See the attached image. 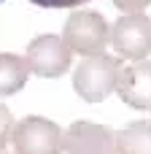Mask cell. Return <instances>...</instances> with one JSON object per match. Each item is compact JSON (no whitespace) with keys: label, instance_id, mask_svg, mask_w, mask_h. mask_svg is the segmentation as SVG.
I'll list each match as a JSON object with an SVG mask.
<instances>
[{"label":"cell","instance_id":"cell-1","mask_svg":"<svg viewBox=\"0 0 151 154\" xmlns=\"http://www.w3.org/2000/svg\"><path fill=\"white\" fill-rule=\"evenodd\" d=\"M122 57L113 54H92L84 57L73 73V89L86 103H103L111 92H116V81L122 73Z\"/></svg>","mask_w":151,"mask_h":154},{"label":"cell","instance_id":"cell-2","mask_svg":"<svg viewBox=\"0 0 151 154\" xmlns=\"http://www.w3.org/2000/svg\"><path fill=\"white\" fill-rule=\"evenodd\" d=\"M62 41L73 54H103L105 46L111 43V27L103 14L97 11H73L65 19L62 27Z\"/></svg>","mask_w":151,"mask_h":154},{"label":"cell","instance_id":"cell-3","mask_svg":"<svg viewBox=\"0 0 151 154\" xmlns=\"http://www.w3.org/2000/svg\"><path fill=\"white\" fill-rule=\"evenodd\" d=\"M14 154H62V130L43 116H24L11 133Z\"/></svg>","mask_w":151,"mask_h":154},{"label":"cell","instance_id":"cell-4","mask_svg":"<svg viewBox=\"0 0 151 154\" xmlns=\"http://www.w3.org/2000/svg\"><path fill=\"white\" fill-rule=\"evenodd\" d=\"M111 46L122 60H146L151 54V19L138 14H124L111 27Z\"/></svg>","mask_w":151,"mask_h":154},{"label":"cell","instance_id":"cell-5","mask_svg":"<svg viewBox=\"0 0 151 154\" xmlns=\"http://www.w3.org/2000/svg\"><path fill=\"white\" fill-rule=\"evenodd\" d=\"M70 49L59 35H38L27 43V65L32 76L41 79H59L70 68Z\"/></svg>","mask_w":151,"mask_h":154},{"label":"cell","instance_id":"cell-6","mask_svg":"<svg viewBox=\"0 0 151 154\" xmlns=\"http://www.w3.org/2000/svg\"><path fill=\"white\" fill-rule=\"evenodd\" d=\"M62 149L65 154H119V143L108 125L78 119L62 130Z\"/></svg>","mask_w":151,"mask_h":154},{"label":"cell","instance_id":"cell-7","mask_svg":"<svg viewBox=\"0 0 151 154\" xmlns=\"http://www.w3.org/2000/svg\"><path fill=\"white\" fill-rule=\"evenodd\" d=\"M116 92L130 108H151V60H135L132 65L122 68Z\"/></svg>","mask_w":151,"mask_h":154},{"label":"cell","instance_id":"cell-8","mask_svg":"<svg viewBox=\"0 0 151 154\" xmlns=\"http://www.w3.org/2000/svg\"><path fill=\"white\" fill-rule=\"evenodd\" d=\"M30 79V65L24 57L19 54H0V97H8L14 92H19Z\"/></svg>","mask_w":151,"mask_h":154},{"label":"cell","instance_id":"cell-9","mask_svg":"<svg viewBox=\"0 0 151 154\" xmlns=\"http://www.w3.org/2000/svg\"><path fill=\"white\" fill-rule=\"evenodd\" d=\"M119 154H151V122H130L116 133Z\"/></svg>","mask_w":151,"mask_h":154},{"label":"cell","instance_id":"cell-10","mask_svg":"<svg viewBox=\"0 0 151 154\" xmlns=\"http://www.w3.org/2000/svg\"><path fill=\"white\" fill-rule=\"evenodd\" d=\"M11 133H14V116H11L8 106L0 103V152L11 143Z\"/></svg>","mask_w":151,"mask_h":154},{"label":"cell","instance_id":"cell-11","mask_svg":"<svg viewBox=\"0 0 151 154\" xmlns=\"http://www.w3.org/2000/svg\"><path fill=\"white\" fill-rule=\"evenodd\" d=\"M32 5L38 8H54V11H65V8H76V5H84L89 0H30Z\"/></svg>","mask_w":151,"mask_h":154},{"label":"cell","instance_id":"cell-12","mask_svg":"<svg viewBox=\"0 0 151 154\" xmlns=\"http://www.w3.org/2000/svg\"><path fill=\"white\" fill-rule=\"evenodd\" d=\"M151 0H113V5L124 14H138V11H146Z\"/></svg>","mask_w":151,"mask_h":154},{"label":"cell","instance_id":"cell-13","mask_svg":"<svg viewBox=\"0 0 151 154\" xmlns=\"http://www.w3.org/2000/svg\"><path fill=\"white\" fill-rule=\"evenodd\" d=\"M0 3H5V0H0Z\"/></svg>","mask_w":151,"mask_h":154},{"label":"cell","instance_id":"cell-14","mask_svg":"<svg viewBox=\"0 0 151 154\" xmlns=\"http://www.w3.org/2000/svg\"><path fill=\"white\" fill-rule=\"evenodd\" d=\"M0 154H3V152H0Z\"/></svg>","mask_w":151,"mask_h":154}]
</instances>
